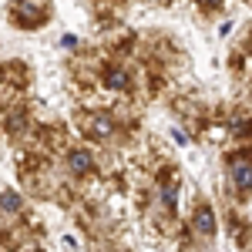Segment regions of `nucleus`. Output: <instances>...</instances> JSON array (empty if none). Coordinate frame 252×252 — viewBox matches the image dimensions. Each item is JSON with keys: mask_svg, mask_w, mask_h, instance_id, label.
I'll return each instance as SVG.
<instances>
[{"mask_svg": "<svg viewBox=\"0 0 252 252\" xmlns=\"http://www.w3.org/2000/svg\"><path fill=\"white\" fill-rule=\"evenodd\" d=\"M0 209H3V212H17V209H20V198L14 192H3V195H0Z\"/></svg>", "mask_w": 252, "mask_h": 252, "instance_id": "5", "label": "nucleus"}, {"mask_svg": "<svg viewBox=\"0 0 252 252\" xmlns=\"http://www.w3.org/2000/svg\"><path fill=\"white\" fill-rule=\"evenodd\" d=\"M84 125H88L84 131H88L91 138H111V131H115V121H111L108 115H91Z\"/></svg>", "mask_w": 252, "mask_h": 252, "instance_id": "2", "label": "nucleus"}, {"mask_svg": "<svg viewBox=\"0 0 252 252\" xmlns=\"http://www.w3.org/2000/svg\"><path fill=\"white\" fill-rule=\"evenodd\" d=\"M104 88H111V91H125L128 84H131V74L125 71V67H104Z\"/></svg>", "mask_w": 252, "mask_h": 252, "instance_id": "3", "label": "nucleus"}, {"mask_svg": "<svg viewBox=\"0 0 252 252\" xmlns=\"http://www.w3.org/2000/svg\"><path fill=\"white\" fill-rule=\"evenodd\" d=\"M10 14H14V24L20 27H40L44 20H47V7H44V0H20L10 7Z\"/></svg>", "mask_w": 252, "mask_h": 252, "instance_id": "1", "label": "nucleus"}, {"mask_svg": "<svg viewBox=\"0 0 252 252\" xmlns=\"http://www.w3.org/2000/svg\"><path fill=\"white\" fill-rule=\"evenodd\" d=\"M198 3H202V7H205V10H209V7H219V3H222V0H198Z\"/></svg>", "mask_w": 252, "mask_h": 252, "instance_id": "8", "label": "nucleus"}, {"mask_svg": "<svg viewBox=\"0 0 252 252\" xmlns=\"http://www.w3.org/2000/svg\"><path fill=\"white\" fill-rule=\"evenodd\" d=\"M235 178H239L242 189H249V185H252V168H235Z\"/></svg>", "mask_w": 252, "mask_h": 252, "instance_id": "7", "label": "nucleus"}, {"mask_svg": "<svg viewBox=\"0 0 252 252\" xmlns=\"http://www.w3.org/2000/svg\"><path fill=\"white\" fill-rule=\"evenodd\" d=\"M198 229H202V232H212V212H209V209L198 212Z\"/></svg>", "mask_w": 252, "mask_h": 252, "instance_id": "6", "label": "nucleus"}, {"mask_svg": "<svg viewBox=\"0 0 252 252\" xmlns=\"http://www.w3.org/2000/svg\"><path fill=\"white\" fill-rule=\"evenodd\" d=\"M67 165H71V172H74V175H88L94 161H91V155H88L84 148H74V152L67 155Z\"/></svg>", "mask_w": 252, "mask_h": 252, "instance_id": "4", "label": "nucleus"}]
</instances>
